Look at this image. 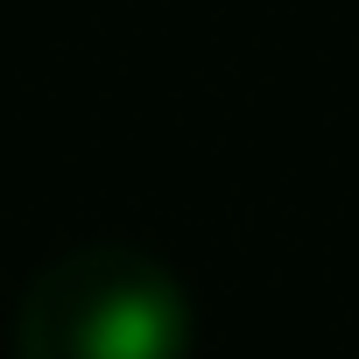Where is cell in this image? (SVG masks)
<instances>
[{
    "label": "cell",
    "instance_id": "obj_1",
    "mask_svg": "<svg viewBox=\"0 0 359 359\" xmlns=\"http://www.w3.org/2000/svg\"><path fill=\"white\" fill-rule=\"evenodd\" d=\"M191 289L141 247H71L22 289V359H191Z\"/></svg>",
    "mask_w": 359,
    "mask_h": 359
}]
</instances>
